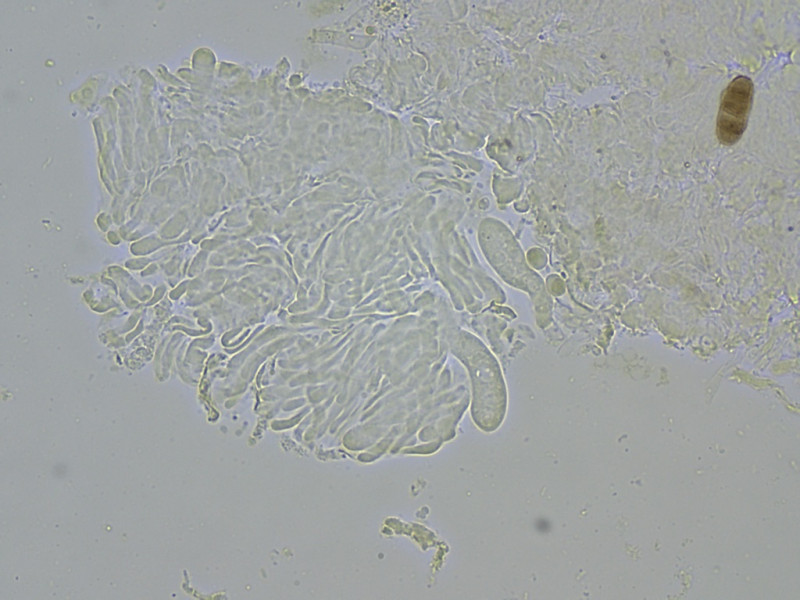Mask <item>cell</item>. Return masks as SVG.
<instances>
[{
  "instance_id": "cell-1",
  "label": "cell",
  "mask_w": 800,
  "mask_h": 600,
  "mask_svg": "<svg viewBox=\"0 0 800 600\" xmlns=\"http://www.w3.org/2000/svg\"><path fill=\"white\" fill-rule=\"evenodd\" d=\"M753 83L747 76L734 78L723 91L716 134L724 145L736 143L743 135L752 105Z\"/></svg>"
}]
</instances>
